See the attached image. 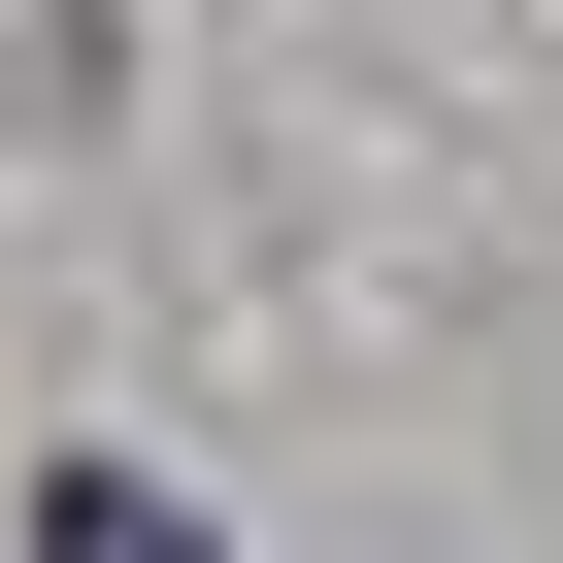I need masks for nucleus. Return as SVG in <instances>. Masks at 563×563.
<instances>
[{"mask_svg": "<svg viewBox=\"0 0 563 563\" xmlns=\"http://www.w3.org/2000/svg\"><path fill=\"white\" fill-rule=\"evenodd\" d=\"M34 563H232V530H166L133 464H67V497H34Z\"/></svg>", "mask_w": 563, "mask_h": 563, "instance_id": "f257e3e1", "label": "nucleus"}]
</instances>
